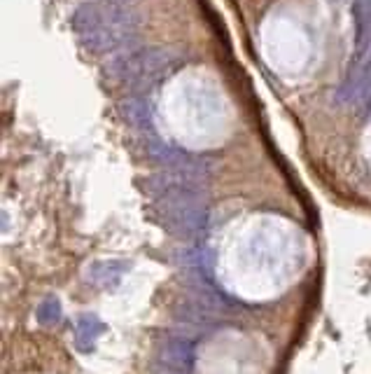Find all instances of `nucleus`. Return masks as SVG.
Listing matches in <instances>:
<instances>
[{"mask_svg":"<svg viewBox=\"0 0 371 374\" xmlns=\"http://www.w3.org/2000/svg\"><path fill=\"white\" fill-rule=\"evenodd\" d=\"M173 66V59H168L166 52L161 50H145V52H131L119 57L112 63V75L122 79H150L159 77Z\"/></svg>","mask_w":371,"mask_h":374,"instance_id":"f257e3e1","label":"nucleus"}]
</instances>
